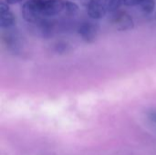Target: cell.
<instances>
[{"label":"cell","instance_id":"obj_3","mask_svg":"<svg viewBox=\"0 0 156 155\" xmlns=\"http://www.w3.org/2000/svg\"><path fill=\"white\" fill-rule=\"evenodd\" d=\"M78 33L80 37L87 43H92L95 41L98 35V27L91 22H83L78 29Z\"/></svg>","mask_w":156,"mask_h":155},{"label":"cell","instance_id":"obj_13","mask_svg":"<svg viewBox=\"0 0 156 155\" xmlns=\"http://www.w3.org/2000/svg\"><path fill=\"white\" fill-rule=\"evenodd\" d=\"M155 18H156V13H155Z\"/></svg>","mask_w":156,"mask_h":155},{"label":"cell","instance_id":"obj_11","mask_svg":"<svg viewBox=\"0 0 156 155\" xmlns=\"http://www.w3.org/2000/svg\"><path fill=\"white\" fill-rule=\"evenodd\" d=\"M147 117H148V119L153 122V123H154L156 124V111L155 110H152V111H148L147 112Z\"/></svg>","mask_w":156,"mask_h":155},{"label":"cell","instance_id":"obj_12","mask_svg":"<svg viewBox=\"0 0 156 155\" xmlns=\"http://www.w3.org/2000/svg\"><path fill=\"white\" fill-rule=\"evenodd\" d=\"M6 4L8 5H16V4H18L20 3L22 0H5Z\"/></svg>","mask_w":156,"mask_h":155},{"label":"cell","instance_id":"obj_2","mask_svg":"<svg viewBox=\"0 0 156 155\" xmlns=\"http://www.w3.org/2000/svg\"><path fill=\"white\" fill-rule=\"evenodd\" d=\"M112 26L118 31H128L134 27L133 17L122 10H117L111 17Z\"/></svg>","mask_w":156,"mask_h":155},{"label":"cell","instance_id":"obj_8","mask_svg":"<svg viewBox=\"0 0 156 155\" xmlns=\"http://www.w3.org/2000/svg\"><path fill=\"white\" fill-rule=\"evenodd\" d=\"M139 5L144 13L150 14L154 12L155 8V1L154 0H142Z\"/></svg>","mask_w":156,"mask_h":155},{"label":"cell","instance_id":"obj_9","mask_svg":"<svg viewBox=\"0 0 156 155\" xmlns=\"http://www.w3.org/2000/svg\"><path fill=\"white\" fill-rule=\"evenodd\" d=\"M79 10V7L78 5L71 2V1H66V6H65V11L64 13L67 14V15H74L75 13H77Z\"/></svg>","mask_w":156,"mask_h":155},{"label":"cell","instance_id":"obj_6","mask_svg":"<svg viewBox=\"0 0 156 155\" xmlns=\"http://www.w3.org/2000/svg\"><path fill=\"white\" fill-rule=\"evenodd\" d=\"M16 24V16L8 10L6 12L0 13V26L2 28H9Z\"/></svg>","mask_w":156,"mask_h":155},{"label":"cell","instance_id":"obj_10","mask_svg":"<svg viewBox=\"0 0 156 155\" xmlns=\"http://www.w3.org/2000/svg\"><path fill=\"white\" fill-rule=\"evenodd\" d=\"M142 0H122V4L126 6H134L139 5Z\"/></svg>","mask_w":156,"mask_h":155},{"label":"cell","instance_id":"obj_5","mask_svg":"<svg viewBox=\"0 0 156 155\" xmlns=\"http://www.w3.org/2000/svg\"><path fill=\"white\" fill-rule=\"evenodd\" d=\"M88 15L92 19H101L105 16L107 11L101 0H90L87 6Z\"/></svg>","mask_w":156,"mask_h":155},{"label":"cell","instance_id":"obj_7","mask_svg":"<svg viewBox=\"0 0 156 155\" xmlns=\"http://www.w3.org/2000/svg\"><path fill=\"white\" fill-rule=\"evenodd\" d=\"M122 4V0H104L103 5L107 12H116L119 6Z\"/></svg>","mask_w":156,"mask_h":155},{"label":"cell","instance_id":"obj_4","mask_svg":"<svg viewBox=\"0 0 156 155\" xmlns=\"http://www.w3.org/2000/svg\"><path fill=\"white\" fill-rule=\"evenodd\" d=\"M67 0H45L43 15L44 16H55L65 11Z\"/></svg>","mask_w":156,"mask_h":155},{"label":"cell","instance_id":"obj_1","mask_svg":"<svg viewBox=\"0 0 156 155\" xmlns=\"http://www.w3.org/2000/svg\"><path fill=\"white\" fill-rule=\"evenodd\" d=\"M45 0H27L22 6V16L28 23H37L42 17Z\"/></svg>","mask_w":156,"mask_h":155}]
</instances>
